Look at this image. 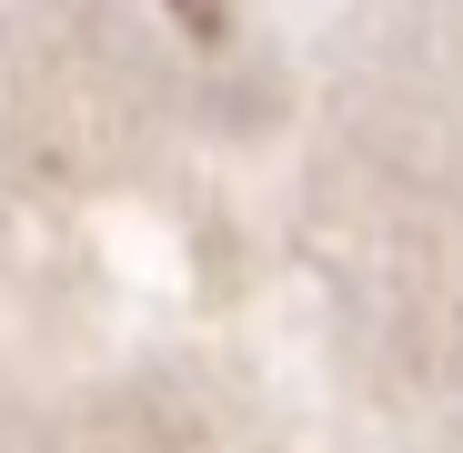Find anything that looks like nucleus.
Masks as SVG:
<instances>
[{"label": "nucleus", "instance_id": "obj_1", "mask_svg": "<svg viewBox=\"0 0 463 453\" xmlns=\"http://www.w3.org/2000/svg\"><path fill=\"white\" fill-rule=\"evenodd\" d=\"M172 21H182V31H202V41H212V31H222V21H232V0H172Z\"/></svg>", "mask_w": 463, "mask_h": 453}]
</instances>
